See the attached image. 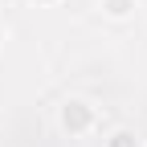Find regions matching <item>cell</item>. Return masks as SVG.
<instances>
[{"instance_id": "277c9868", "label": "cell", "mask_w": 147, "mask_h": 147, "mask_svg": "<svg viewBox=\"0 0 147 147\" xmlns=\"http://www.w3.org/2000/svg\"><path fill=\"white\" fill-rule=\"evenodd\" d=\"M33 4H57V0H33Z\"/></svg>"}, {"instance_id": "5b68a950", "label": "cell", "mask_w": 147, "mask_h": 147, "mask_svg": "<svg viewBox=\"0 0 147 147\" xmlns=\"http://www.w3.org/2000/svg\"><path fill=\"white\" fill-rule=\"evenodd\" d=\"M0 41H4V33H0Z\"/></svg>"}, {"instance_id": "7a4b0ae2", "label": "cell", "mask_w": 147, "mask_h": 147, "mask_svg": "<svg viewBox=\"0 0 147 147\" xmlns=\"http://www.w3.org/2000/svg\"><path fill=\"white\" fill-rule=\"evenodd\" d=\"M98 4H102V12H106V16H115V21H127V16L139 8V0H98Z\"/></svg>"}, {"instance_id": "3957f363", "label": "cell", "mask_w": 147, "mask_h": 147, "mask_svg": "<svg viewBox=\"0 0 147 147\" xmlns=\"http://www.w3.org/2000/svg\"><path fill=\"white\" fill-rule=\"evenodd\" d=\"M131 139H135V135H127V131H119V135H110V139H106V147H135Z\"/></svg>"}, {"instance_id": "6da1fadb", "label": "cell", "mask_w": 147, "mask_h": 147, "mask_svg": "<svg viewBox=\"0 0 147 147\" xmlns=\"http://www.w3.org/2000/svg\"><path fill=\"white\" fill-rule=\"evenodd\" d=\"M57 127L65 135H90L98 127V106L94 102H86V98H65L61 102V110H57Z\"/></svg>"}]
</instances>
